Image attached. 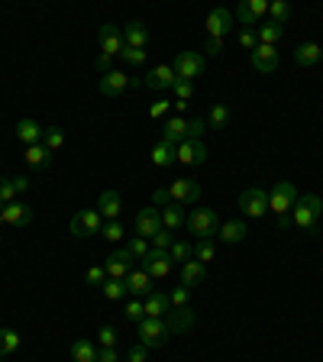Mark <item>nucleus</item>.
I'll use <instances>...</instances> for the list:
<instances>
[{
  "mask_svg": "<svg viewBox=\"0 0 323 362\" xmlns=\"http://www.w3.org/2000/svg\"><path fill=\"white\" fill-rule=\"evenodd\" d=\"M320 213H323L320 198H317V194H304V198H298L294 211H291V224L298 226L301 233H313V230H317V220H320Z\"/></svg>",
  "mask_w": 323,
  "mask_h": 362,
  "instance_id": "nucleus-1",
  "label": "nucleus"
},
{
  "mask_svg": "<svg viewBox=\"0 0 323 362\" xmlns=\"http://www.w3.org/2000/svg\"><path fill=\"white\" fill-rule=\"evenodd\" d=\"M97 39H100V58H97V68L100 72H110V62L123 52V30L113 26V23H104L97 30Z\"/></svg>",
  "mask_w": 323,
  "mask_h": 362,
  "instance_id": "nucleus-2",
  "label": "nucleus"
},
{
  "mask_svg": "<svg viewBox=\"0 0 323 362\" xmlns=\"http://www.w3.org/2000/svg\"><path fill=\"white\" fill-rule=\"evenodd\" d=\"M188 230H191L197 239H210L214 233H220V217H216L210 207H194L191 213H188Z\"/></svg>",
  "mask_w": 323,
  "mask_h": 362,
  "instance_id": "nucleus-3",
  "label": "nucleus"
},
{
  "mask_svg": "<svg viewBox=\"0 0 323 362\" xmlns=\"http://www.w3.org/2000/svg\"><path fill=\"white\" fill-rule=\"evenodd\" d=\"M136 333H140V343H142V346H149V350L165 346L168 337H172V330H168V323H165V320H152V317H142L140 323H136Z\"/></svg>",
  "mask_w": 323,
  "mask_h": 362,
  "instance_id": "nucleus-4",
  "label": "nucleus"
},
{
  "mask_svg": "<svg viewBox=\"0 0 323 362\" xmlns=\"http://www.w3.org/2000/svg\"><path fill=\"white\" fill-rule=\"evenodd\" d=\"M294 204H298V191H294L291 181H278L269 191V211L278 213V217H288L294 211Z\"/></svg>",
  "mask_w": 323,
  "mask_h": 362,
  "instance_id": "nucleus-5",
  "label": "nucleus"
},
{
  "mask_svg": "<svg viewBox=\"0 0 323 362\" xmlns=\"http://www.w3.org/2000/svg\"><path fill=\"white\" fill-rule=\"evenodd\" d=\"M175 162L184 169H197L207 162V146L204 139H184L181 146H175Z\"/></svg>",
  "mask_w": 323,
  "mask_h": 362,
  "instance_id": "nucleus-6",
  "label": "nucleus"
},
{
  "mask_svg": "<svg viewBox=\"0 0 323 362\" xmlns=\"http://www.w3.org/2000/svg\"><path fill=\"white\" fill-rule=\"evenodd\" d=\"M239 211H243V217H265V211H269V191L265 188H246V191L239 194Z\"/></svg>",
  "mask_w": 323,
  "mask_h": 362,
  "instance_id": "nucleus-7",
  "label": "nucleus"
},
{
  "mask_svg": "<svg viewBox=\"0 0 323 362\" xmlns=\"http://www.w3.org/2000/svg\"><path fill=\"white\" fill-rule=\"evenodd\" d=\"M100 226H104V217L97 213V207L78 211L75 217H71V236H75V239H87V236L100 233Z\"/></svg>",
  "mask_w": 323,
  "mask_h": 362,
  "instance_id": "nucleus-8",
  "label": "nucleus"
},
{
  "mask_svg": "<svg viewBox=\"0 0 323 362\" xmlns=\"http://www.w3.org/2000/svg\"><path fill=\"white\" fill-rule=\"evenodd\" d=\"M133 268H136V259H133V253H129L126 246H123V249H113L107 256V262H104L107 278H117V281H126V275Z\"/></svg>",
  "mask_w": 323,
  "mask_h": 362,
  "instance_id": "nucleus-9",
  "label": "nucleus"
},
{
  "mask_svg": "<svg viewBox=\"0 0 323 362\" xmlns=\"http://www.w3.org/2000/svg\"><path fill=\"white\" fill-rule=\"evenodd\" d=\"M172 68H175V75L181 78V81H191V78L204 75V55L201 52H178L175 55V62H172Z\"/></svg>",
  "mask_w": 323,
  "mask_h": 362,
  "instance_id": "nucleus-10",
  "label": "nucleus"
},
{
  "mask_svg": "<svg viewBox=\"0 0 323 362\" xmlns=\"http://www.w3.org/2000/svg\"><path fill=\"white\" fill-rule=\"evenodd\" d=\"M236 26V17L233 10H226V7H216V10L207 13V32H210V39H226L230 32Z\"/></svg>",
  "mask_w": 323,
  "mask_h": 362,
  "instance_id": "nucleus-11",
  "label": "nucleus"
},
{
  "mask_svg": "<svg viewBox=\"0 0 323 362\" xmlns=\"http://www.w3.org/2000/svg\"><path fill=\"white\" fill-rule=\"evenodd\" d=\"M133 85L140 87V81H136V78H129L126 72H117V68H110V72L100 75V94H104V97H120L126 87H133Z\"/></svg>",
  "mask_w": 323,
  "mask_h": 362,
  "instance_id": "nucleus-12",
  "label": "nucleus"
},
{
  "mask_svg": "<svg viewBox=\"0 0 323 362\" xmlns=\"http://www.w3.org/2000/svg\"><path fill=\"white\" fill-rule=\"evenodd\" d=\"M172 256L165 253V249H149V256L142 259V268L149 272L152 281H159V278H168L172 275Z\"/></svg>",
  "mask_w": 323,
  "mask_h": 362,
  "instance_id": "nucleus-13",
  "label": "nucleus"
},
{
  "mask_svg": "<svg viewBox=\"0 0 323 362\" xmlns=\"http://www.w3.org/2000/svg\"><path fill=\"white\" fill-rule=\"evenodd\" d=\"M142 85L152 91H172L178 85V75H175L172 65H155V68H149V75L142 78Z\"/></svg>",
  "mask_w": 323,
  "mask_h": 362,
  "instance_id": "nucleus-14",
  "label": "nucleus"
},
{
  "mask_svg": "<svg viewBox=\"0 0 323 362\" xmlns=\"http://www.w3.org/2000/svg\"><path fill=\"white\" fill-rule=\"evenodd\" d=\"M168 194H172L175 204H181V207H188V204H194L197 198H201V184L191 178H172V184H168Z\"/></svg>",
  "mask_w": 323,
  "mask_h": 362,
  "instance_id": "nucleus-15",
  "label": "nucleus"
},
{
  "mask_svg": "<svg viewBox=\"0 0 323 362\" xmlns=\"http://www.w3.org/2000/svg\"><path fill=\"white\" fill-rule=\"evenodd\" d=\"M243 26H256L269 17V0H246V3H239V10L233 13Z\"/></svg>",
  "mask_w": 323,
  "mask_h": 362,
  "instance_id": "nucleus-16",
  "label": "nucleus"
},
{
  "mask_svg": "<svg viewBox=\"0 0 323 362\" xmlns=\"http://www.w3.org/2000/svg\"><path fill=\"white\" fill-rule=\"evenodd\" d=\"M249 62L258 75H269L278 68V49L275 45H256V52H249Z\"/></svg>",
  "mask_w": 323,
  "mask_h": 362,
  "instance_id": "nucleus-17",
  "label": "nucleus"
},
{
  "mask_svg": "<svg viewBox=\"0 0 323 362\" xmlns=\"http://www.w3.org/2000/svg\"><path fill=\"white\" fill-rule=\"evenodd\" d=\"M159 230H162V213L155 211V207H142V211L136 213V236L152 239Z\"/></svg>",
  "mask_w": 323,
  "mask_h": 362,
  "instance_id": "nucleus-18",
  "label": "nucleus"
},
{
  "mask_svg": "<svg viewBox=\"0 0 323 362\" xmlns=\"http://www.w3.org/2000/svg\"><path fill=\"white\" fill-rule=\"evenodd\" d=\"M32 220V207L26 201H13L3 207V217H0V226H26Z\"/></svg>",
  "mask_w": 323,
  "mask_h": 362,
  "instance_id": "nucleus-19",
  "label": "nucleus"
},
{
  "mask_svg": "<svg viewBox=\"0 0 323 362\" xmlns=\"http://www.w3.org/2000/svg\"><path fill=\"white\" fill-rule=\"evenodd\" d=\"M126 291L133 295V298H149L152 291H155V288H152L149 272H146L142 266H140V268H133V272L126 275Z\"/></svg>",
  "mask_w": 323,
  "mask_h": 362,
  "instance_id": "nucleus-20",
  "label": "nucleus"
},
{
  "mask_svg": "<svg viewBox=\"0 0 323 362\" xmlns=\"http://www.w3.org/2000/svg\"><path fill=\"white\" fill-rule=\"evenodd\" d=\"M184 139H188V120L184 117H168L165 120V127H162V142H168V146H181Z\"/></svg>",
  "mask_w": 323,
  "mask_h": 362,
  "instance_id": "nucleus-21",
  "label": "nucleus"
},
{
  "mask_svg": "<svg viewBox=\"0 0 323 362\" xmlns=\"http://www.w3.org/2000/svg\"><path fill=\"white\" fill-rule=\"evenodd\" d=\"M97 213L104 217V220H120V213H123V198L120 191H104L97 198Z\"/></svg>",
  "mask_w": 323,
  "mask_h": 362,
  "instance_id": "nucleus-22",
  "label": "nucleus"
},
{
  "mask_svg": "<svg viewBox=\"0 0 323 362\" xmlns=\"http://www.w3.org/2000/svg\"><path fill=\"white\" fill-rule=\"evenodd\" d=\"M142 304H146V317H152V320H165L168 310H172V298H168L165 291H152Z\"/></svg>",
  "mask_w": 323,
  "mask_h": 362,
  "instance_id": "nucleus-23",
  "label": "nucleus"
},
{
  "mask_svg": "<svg viewBox=\"0 0 323 362\" xmlns=\"http://www.w3.org/2000/svg\"><path fill=\"white\" fill-rule=\"evenodd\" d=\"M123 45L126 49H146L149 45V30H146V23H126L123 26Z\"/></svg>",
  "mask_w": 323,
  "mask_h": 362,
  "instance_id": "nucleus-24",
  "label": "nucleus"
},
{
  "mask_svg": "<svg viewBox=\"0 0 323 362\" xmlns=\"http://www.w3.org/2000/svg\"><path fill=\"white\" fill-rule=\"evenodd\" d=\"M165 323H168V330L172 333H184L194 327V310L191 308H172L168 310V317H165Z\"/></svg>",
  "mask_w": 323,
  "mask_h": 362,
  "instance_id": "nucleus-25",
  "label": "nucleus"
},
{
  "mask_svg": "<svg viewBox=\"0 0 323 362\" xmlns=\"http://www.w3.org/2000/svg\"><path fill=\"white\" fill-rule=\"evenodd\" d=\"M162 226L165 230H172V233H178L184 224H188V213H184L181 204H168V207H162Z\"/></svg>",
  "mask_w": 323,
  "mask_h": 362,
  "instance_id": "nucleus-26",
  "label": "nucleus"
},
{
  "mask_svg": "<svg viewBox=\"0 0 323 362\" xmlns=\"http://www.w3.org/2000/svg\"><path fill=\"white\" fill-rule=\"evenodd\" d=\"M294 62L301 65V68H311V65L323 62V45H317V43H301L298 49H294Z\"/></svg>",
  "mask_w": 323,
  "mask_h": 362,
  "instance_id": "nucleus-27",
  "label": "nucleus"
},
{
  "mask_svg": "<svg viewBox=\"0 0 323 362\" xmlns=\"http://www.w3.org/2000/svg\"><path fill=\"white\" fill-rule=\"evenodd\" d=\"M207 278V266L204 262H197V259H188L181 266V285L184 288H194V285H201Z\"/></svg>",
  "mask_w": 323,
  "mask_h": 362,
  "instance_id": "nucleus-28",
  "label": "nucleus"
},
{
  "mask_svg": "<svg viewBox=\"0 0 323 362\" xmlns=\"http://www.w3.org/2000/svg\"><path fill=\"white\" fill-rule=\"evenodd\" d=\"M23 159H26V165H30V169L45 171L49 165H52V152H49L43 142H39V146H26V156H23Z\"/></svg>",
  "mask_w": 323,
  "mask_h": 362,
  "instance_id": "nucleus-29",
  "label": "nucleus"
},
{
  "mask_svg": "<svg viewBox=\"0 0 323 362\" xmlns=\"http://www.w3.org/2000/svg\"><path fill=\"white\" fill-rule=\"evenodd\" d=\"M43 133H45V129L39 127L36 120H30V117L16 123V136H20L26 146H39V142H43Z\"/></svg>",
  "mask_w": 323,
  "mask_h": 362,
  "instance_id": "nucleus-30",
  "label": "nucleus"
},
{
  "mask_svg": "<svg viewBox=\"0 0 323 362\" xmlns=\"http://www.w3.org/2000/svg\"><path fill=\"white\" fill-rule=\"evenodd\" d=\"M246 224H243V220H226V224H220V239H223V243H243V239H246Z\"/></svg>",
  "mask_w": 323,
  "mask_h": 362,
  "instance_id": "nucleus-31",
  "label": "nucleus"
},
{
  "mask_svg": "<svg viewBox=\"0 0 323 362\" xmlns=\"http://www.w3.org/2000/svg\"><path fill=\"white\" fill-rule=\"evenodd\" d=\"M256 36H258V45H278L281 43V36H285V26H278V23H262L256 30Z\"/></svg>",
  "mask_w": 323,
  "mask_h": 362,
  "instance_id": "nucleus-32",
  "label": "nucleus"
},
{
  "mask_svg": "<svg viewBox=\"0 0 323 362\" xmlns=\"http://www.w3.org/2000/svg\"><path fill=\"white\" fill-rule=\"evenodd\" d=\"M152 165L155 169H168V165H175V146H168V142H155L152 146Z\"/></svg>",
  "mask_w": 323,
  "mask_h": 362,
  "instance_id": "nucleus-33",
  "label": "nucleus"
},
{
  "mask_svg": "<svg viewBox=\"0 0 323 362\" xmlns=\"http://www.w3.org/2000/svg\"><path fill=\"white\" fill-rule=\"evenodd\" d=\"M230 120H233L230 107H226V104H214V107H210V114H207V127H210V129H226V127H230Z\"/></svg>",
  "mask_w": 323,
  "mask_h": 362,
  "instance_id": "nucleus-34",
  "label": "nucleus"
},
{
  "mask_svg": "<svg viewBox=\"0 0 323 362\" xmlns=\"http://www.w3.org/2000/svg\"><path fill=\"white\" fill-rule=\"evenodd\" d=\"M71 362H97V346L87 340L71 343Z\"/></svg>",
  "mask_w": 323,
  "mask_h": 362,
  "instance_id": "nucleus-35",
  "label": "nucleus"
},
{
  "mask_svg": "<svg viewBox=\"0 0 323 362\" xmlns=\"http://www.w3.org/2000/svg\"><path fill=\"white\" fill-rule=\"evenodd\" d=\"M100 291H104V298H107V301H123V298L129 295V291H126V281H117V278H107Z\"/></svg>",
  "mask_w": 323,
  "mask_h": 362,
  "instance_id": "nucleus-36",
  "label": "nucleus"
},
{
  "mask_svg": "<svg viewBox=\"0 0 323 362\" xmlns=\"http://www.w3.org/2000/svg\"><path fill=\"white\" fill-rule=\"evenodd\" d=\"M20 350V333L16 330H0V356L7 359L10 352Z\"/></svg>",
  "mask_w": 323,
  "mask_h": 362,
  "instance_id": "nucleus-37",
  "label": "nucleus"
},
{
  "mask_svg": "<svg viewBox=\"0 0 323 362\" xmlns=\"http://www.w3.org/2000/svg\"><path fill=\"white\" fill-rule=\"evenodd\" d=\"M269 17H271V23L285 26V23L291 20V3H285V0H271V3H269Z\"/></svg>",
  "mask_w": 323,
  "mask_h": 362,
  "instance_id": "nucleus-38",
  "label": "nucleus"
},
{
  "mask_svg": "<svg viewBox=\"0 0 323 362\" xmlns=\"http://www.w3.org/2000/svg\"><path fill=\"white\" fill-rule=\"evenodd\" d=\"M43 146L49 152H58L65 146V133L58 127H45V133H43Z\"/></svg>",
  "mask_w": 323,
  "mask_h": 362,
  "instance_id": "nucleus-39",
  "label": "nucleus"
},
{
  "mask_svg": "<svg viewBox=\"0 0 323 362\" xmlns=\"http://www.w3.org/2000/svg\"><path fill=\"white\" fill-rule=\"evenodd\" d=\"M168 256H172V262H188V259H194V246L191 243H184V239H175L172 249H168Z\"/></svg>",
  "mask_w": 323,
  "mask_h": 362,
  "instance_id": "nucleus-40",
  "label": "nucleus"
},
{
  "mask_svg": "<svg viewBox=\"0 0 323 362\" xmlns=\"http://www.w3.org/2000/svg\"><path fill=\"white\" fill-rule=\"evenodd\" d=\"M100 236H104L107 243H120V239L126 236V230H123V224H120V220H104V226H100Z\"/></svg>",
  "mask_w": 323,
  "mask_h": 362,
  "instance_id": "nucleus-41",
  "label": "nucleus"
},
{
  "mask_svg": "<svg viewBox=\"0 0 323 362\" xmlns=\"http://www.w3.org/2000/svg\"><path fill=\"white\" fill-rule=\"evenodd\" d=\"M126 249H129V253H133V259H140V262H142V259L149 256L152 243H149V239H142V236H133V239H129V243H126Z\"/></svg>",
  "mask_w": 323,
  "mask_h": 362,
  "instance_id": "nucleus-42",
  "label": "nucleus"
},
{
  "mask_svg": "<svg viewBox=\"0 0 323 362\" xmlns=\"http://www.w3.org/2000/svg\"><path fill=\"white\" fill-rule=\"evenodd\" d=\"M104 281H107V272H104V266H91L85 275V285L87 288H104Z\"/></svg>",
  "mask_w": 323,
  "mask_h": 362,
  "instance_id": "nucleus-43",
  "label": "nucleus"
},
{
  "mask_svg": "<svg viewBox=\"0 0 323 362\" xmlns=\"http://www.w3.org/2000/svg\"><path fill=\"white\" fill-rule=\"evenodd\" d=\"M123 314H126V320H133V323H140L142 317H146V304H142L140 298L126 301V308H123Z\"/></svg>",
  "mask_w": 323,
  "mask_h": 362,
  "instance_id": "nucleus-44",
  "label": "nucleus"
},
{
  "mask_svg": "<svg viewBox=\"0 0 323 362\" xmlns=\"http://www.w3.org/2000/svg\"><path fill=\"white\" fill-rule=\"evenodd\" d=\"M149 243H152V249H165V253H168V249H172V243H175V233H172V230H165V226H162V230H159L155 236H152Z\"/></svg>",
  "mask_w": 323,
  "mask_h": 362,
  "instance_id": "nucleus-45",
  "label": "nucleus"
},
{
  "mask_svg": "<svg viewBox=\"0 0 323 362\" xmlns=\"http://www.w3.org/2000/svg\"><path fill=\"white\" fill-rule=\"evenodd\" d=\"M194 259L207 266V262L214 259V243H210V239H197V246H194Z\"/></svg>",
  "mask_w": 323,
  "mask_h": 362,
  "instance_id": "nucleus-46",
  "label": "nucleus"
},
{
  "mask_svg": "<svg viewBox=\"0 0 323 362\" xmlns=\"http://www.w3.org/2000/svg\"><path fill=\"white\" fill-rule=\"evenodd\" d=\"M120 58H123L126 65H146L149 52H146V49H126V45H123V52H120Z\"/></svg>",
  "mask_w": 323,
  "mask_h": 362,
  "instance_id": "nucleus-47",
  "label": "nucleus"
},
{
  "mask_svg": "<svg viewBox=\"0 0 323 362\" xmlns=\"http://www.w3.org/2000/svg\"><path fill=\"white\" fill-rule=\"evenodd\" d=\"M20 201V194L13 188V178H0V204H13Z\"/></svg>",
  "mask_w": 323,
  "mask_h": 362,
  "instance_id": "nucleus-48",
  "label": "nucleus"
},
{
  "mask_svg": "<svg viewBox=\"0 0 323 362\" xmlns=\"http://www.w3.org/2000/svg\"><path fill=\"white\" fill-rule=\"evenodd\" d=\"M97 343H100V350H110V346L117 343V330H113L110 323H104V327L97 330Z\"/></svg>",
  "mask_w": 323,
  "mask_h": 362,
  "instance_id": "nucleus-49",
  "label": "nucleus"
},
{
  "mask_svg": "<svg viewBox=\"0 0 323 362\" xmlns=\"http://www.w3.org/2000/svg\"><path fill=\"white\" fill-rule=\"evenodd\" d=\"M172 308H188V301H191V288H184V285H178V288H172Z\"/></svg>",
  "mask_w": 323,
  "mask_h": 362,
  "instance_id": "nucleus-50",
  "label": "nucleus"
},
{
  "mask_svg": "<svg viewBox=\"0 0 323 362\" xmlns=\"http://www.w3.org/2000/svg\"><path fill=\"white\" fill-rule=\"evenodd\" d=\"M172 91H175V100H191L194 97V85L191 81H181V78H178V85H175Z\"/></svg>",
  "mask_w": 323,
  "mask_h": 362,
  "instance_id": "nucleus-51",
  "label": "nucleus"
},
{
  "mask_svg": "<svg viewBox=\"0 0 323 362\" xmlns=\"http://www.w3.org/2000/svg\"><path fill=\"white\" fill-rule=\"evenodd\" d=\"M239 45H243L246 52H256V45H258L256 30H243V32H239Z\"/></svg>",
  "mask_w": 323,
  "mask_h": 362,
  "instance_id": "nucleus-52",
  "label": "nucleus"
},
{
  "mask_svg": "<svg viewBox=\"0 0 323 362\" xmlns=\"http://www.w3.org/2000/svg\"><path fill=\"white\" fill-rule=\"evenodd\" d=\"M207 133V120H191L188 123V139H201Z\"/></svg>",
  "mask_w": 323,
  "mask_h": 362,
  "instance_id": "nucleus-53",
  "label": "nucleus"
},
{
  "mask_svg": "<svg viewBox=\"0 0 323 362\" xmlns=\"http://www.w3.org/2000/svg\"><path fill=\"white\" fill-rule=\"evenodd\" d=\"M168 107H172V100H165V97H162V100H155V104L149 107V117H152V120L165 117V114H168Z\"/></svg>",
  "mask_w": 323,
  "mask_h": 362,
  "instance_id": "nucleus-54",
  "label": "nucleus"
},
{
  "mask_svg": "<svg viewBox=\"0 0 323 362\" xmlns=\"http://www.w3.org/2000/svg\"><path fill=\"white\" fill-rule=\"evenodd\" d=\"M152 204L155 207H168L175 201H172V194H168V188H159V191H152Z\"/></svg>",
  "mask_w": 323,
  "mask_h": 362,
  "instance_id": "nucleus-55",
  "label": "nucleus"
},
{
  "mask_svg": "<svg viewBox=\"0 0 323 362\" xmlns=\"http://www.w3.org/2000/svg\"><path fill=\"white\" fill-rule=\"evenodd\" d=\"M146 352H149V346L133 343V350H129V362H146Z\"/></svg>",
  "mask_w": 323,
  "mask_h": 362,
  "instance_id": "nucleus-56",
  "label": "nucleus"
},
{
  "mask_svg": "<svg viewBox=\"0 0 323 362\" xmlns=\"http://www.w3.org/2000/svg\"><path fill=\"white\" fill-rule=\"evenodd\" d=\"M204 52H207V55H220V52H223V39H207V43H204Z\"/></svg>",
  "mask_w": 323,
  "mask_h": 362,
  "instance_id": "nucleus-57",
  "label": "nucleus"
},
{
  "mask_svg": "<svg viewBox=\"0 0 323 362\" xmlns=\"http://www.w3.org/2000/svg\"><path fill=\"white\" fill-rule=\"evenodd\" d=\"M97 362H120V356L113 346H110V350H97Z\"/></svg>",
  "mask_w": 323,
  "mask_h": 362,
  "instance_id": "nucleus-58",
  "label": "nucleus"
},
{
  "mask_svg": "<svg viewBox=\"0 0 323 362\" xmlns=\"http://www.w3.org/2000/svg\"><path fill=\"white\" fill-rule=\"evenodd\" d=\"M13 188H16V194H26V188H30V178H26V175H16V178H13Z\"/></svg>",
  "mask_w": 323,
  "mask_h": 362,
  "instance_id": "nucleus-59",
  "label": "nucleus"
},
{
  "mask_svg": "<svg viewBox=\"0 0 323 362\" xmlns=\"http://www.w3.org/2000/svg\"><path fill=\"white\" fill-rule=\"evenodd\" d=\"M278 226H281V230H288V226H291V213H288V217H278Z\"/></svg>",
  "mask_w": 323,
  "mask_h": 362,
  "instance_id": "nucleus-60",
  "label": "nucleus"
},
{
  "mask_svg": "<svg viewBox=\"0 0 323 362\" xmlns=\"http://www.w3.org/2000/svg\"><path fill=\"white\" fill-rule=\"evenodd\" d=\"M3 207H7V204H0V217H3Z\"/></svg>",
  "mask_w": 323,
  "mask_h": 362,
  "instance_id": "nucleus-61",
  "label": "nucleus"
},
{
  "mask_svg": "<svg viewBox=\"0 0 323 362\" xmlns=\"http://www.w3.org/2000/svg\"><path fill=\"white\" fill-rule=\"evenodd\" d=\"M0 362H3V356H0Z\"/></svg>",
  "mask_w": 323,
  "mask_h": 362,
  "instance_id": "nucleus-62",
  "label": "nucleus"
}]
</instances>
